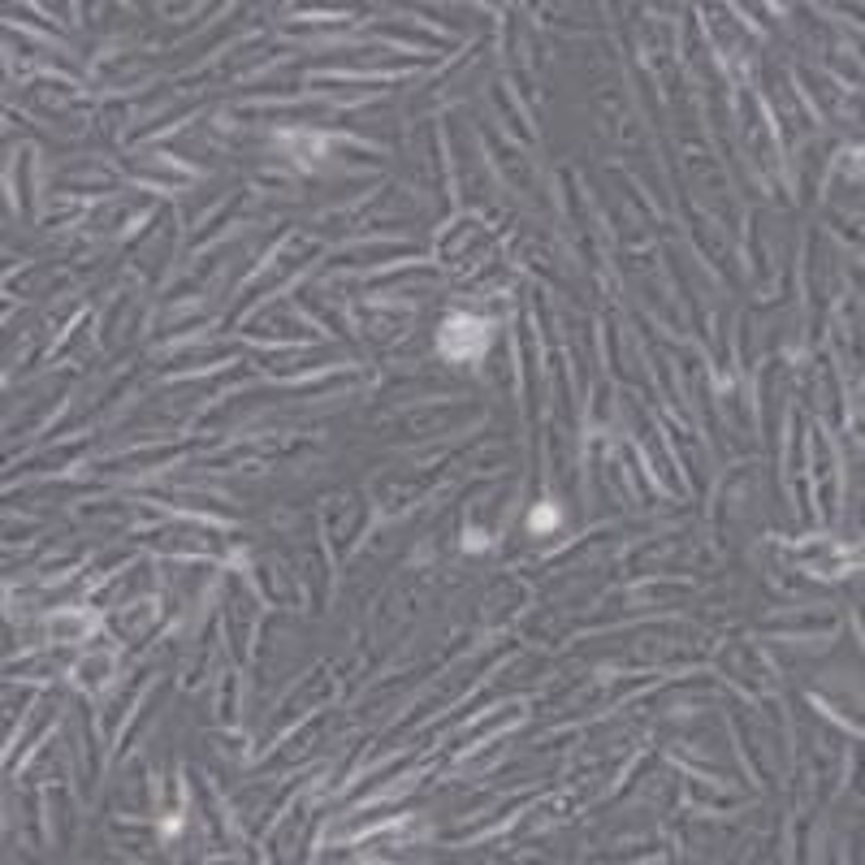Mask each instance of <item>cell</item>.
I'll list each match as a JSON object with an SVG mask.
<instances>
[{"label":"cell","mask_w":865,"mask_h":865,"mask_svg":"<svg viewBox=\"0 0 865 865\" xmlns=\"http://www.w3.org/2000/svg\"><path fill=\"white\" fill-rule=\"evenodd\" d=\"M489 346V325L480 316H450L437 334V350L446 360H476Z\"/></svg>","instance_id":"6da1fadb"},{"label":"cell","mask_w":865,"mask_h":865,"mask_svg":"<svg viewBox=\"0 0 865 865\" xmlns=\"http://www.w3.org/2000/svg\"><path fill=\"white\" fill-rule=\"evenodd\" d=\"M554 524H558V511H554V506H541V511L528 515V528H532V532H550Z\"/></svg>","instance_id":"7a4b0ae2"},{"label":"cell","mask_w":865,"mask_h":865,"mask_svg":"<svg viewBox=\"0 0 865 865\" xmlns=\"http://www.w3.org/2000/svg\"><path fill=\"white\" fill-rule=\"evenodd\" d=\"M463 545H468V550H485V537H480V532H468Z\"/></svg>","instance_id":"3957f363"}]
</instances>
